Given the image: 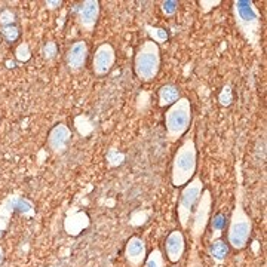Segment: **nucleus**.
<instances>
[{"mask_svg": "<svg viewBox=\"0 0 267 267\" xmlns=\"http://www.w3.org/2000/svg\"><path fill=\"white\" fill-rule=\"evenodd\" d=\"M6 64H7V67H9V68H10V67H15V62H13V61H7Z\"/></svg>", "mask_w": 267, "mask_h": 267, "instance_id": "nucleus-31", "label": "nucleus"}, {"mask_svg": "<svg viewBox=\"0 0 267 267\" xmlns=\"http://www.w3.org/2000/svg\"><path fill=\"white\" fill-rule=\"evenodd\" d=\"M165 251L166 257L171 263H178L186 251V239L183 232L180 230H172L165 241Z\"/></svg>", "mask_w": 267, "mask_h": 267, "instance_id": "nucleus-13", "label": "nucleus"}, {"mask_svg": "<svg viewBox=\"0 0 267 267\" xmlns=\"http://www.w3.org/2000/svg\"><path fill=\"white\" fill-rule=\"evenodd\" d=\"M178 6H180V3L175 1V0H163V1L160 3V9H162V12H163L166 16H172V15L177 12Z\"/></svg>", "mask_w": 267, "mask_h": 267, "instance_id": "nucleus-27", "label": "nucleus"}, {"mask_svg": "<svg viewBox=\"0 0 267 267\" xmlns=\"http://www.w3.org/2000/svg\"><path fill=\"white\" fill-rule=\"evenodd\" d=\"M202 192H204V183H202L201 177H198V175H195L183 187L180 201H178V208H177L178 220H180V224L183 229H189L192 214L195 211V207H196Z\"/></svg>", "mask_w": 267, "mask_h": 267, "instance_id": "nucleus-6", "label": "nucleus"}, {"mask_svg": "<svg viewBox=\"0 0 267 267\" xmlns=\"http://www.w3.org/2000/svg\"><path fill=\"white\" fill-rule=\"evenodd\" d=\"M211 208H213V196L211 192L204 189L195 211L192 214V236L195 241H199L202 238V235L207 230V226L210 223V217H211Z\"/></svg>", "mask_w": 267, "mask_h": 267, "instance_id": "nucleus-7", "label": "nucleus"}, {"mask_svg": "<svg viewBox=\"0 0 267 267\" xmlns=\"http://www.w3.org/2000/svg\"><path fill=\"white\" fill-rule=\"evenodd\" d=\"M251 232H253V221L250 215L245 213L244 187L239 181L236 187V204H235L232 217L229 220V229H227V241L230 247L236 251L247 248L251 238Z\"/></svg>", "mask_w": 267, "mask_h": 267, "instance_id": "nucleus-2", "label": "nucleus"}, {"mask_svg": "<svg viewBox=\"0 0 267 267\" xmlns=\"http://www.w3.org/2000/svg\"><path fill=\"white\" fill-rule=\"evenodd\" d=\"M0 33L3 36V39L9 43L15 42L19 37V28L16 25H7V27H1Z\"/></svg>", "mask_w": 267, "mask_h": 267, "instance_id": "nucleus-23", "label": "nucleus"}, {"mask_svg": "<svg viewBox=\"0 0 267 267\" xmlns=\"http://www.w3.org/2000/svg\"><path fill=\"white\" fill-rule=\"evenodd\" d=\"M15 58L21 62H25L31 58V51H30V46L27 42H22L16 46L15 49Z\"/></svg>", "mask_w": 267, "mask_h": 267, "instance_id": "nucleus-22", "label": "nucleus"}, {"mask_svg": "<svg viewBox=\"0 0 267 267\" xmlns=\"http://www.w3.org/2000/svg\"><path fill=\"white\" fill-rule=\"evenodd\" d=\"M144 267H165L163 254L159 248H155L153 251H150V254H147L144 260Z\"/></svg>", "mask_w": 267, "mask_h": 267, "instance_id": "nucleus-21", "label": "nucleus"}, {"mask_svg": "<svg viewBox=\"0 0 267 267\" xmlns=\"http://www.w3.org/2000/svg\"><path fill=\"white\" fill-rule=\"evenodd\" d=\"M15 213H19L21 215L24 217H34L36 215V210H34V204L30 201V199H25V198H18L16 199V205H15Z\"/></svg>", "mask_w": 267, "mask_h": 267, "instance_id": "nucleus-19", "label": "nucleus"}, {"mask_svg": "<svg viewBox=\"0 0 267 267\" xmlns=\"http://www.w3.org/2000/svg\"><path fill=\"white\" fill-rule=\"evenodd\" d=\"M198 169V149L193 135L187 137L180 149L175 152L172 160L171 181L174 187H184L195 175Z\"/></svg>", "mask_w": 267, "mask_h": 267, "instance_id": "nucleus-3", "label": "nucleus"}, {"mask_svg": "<svg viewBox=\"0 0 267 267\" xmlns=\"http://www.w3.org/2000/svg\"><path fill=\"white\" fill-rule=\"evenodd\" d=\"M218 101H220V104L224 106V107H229V106L232 104V101H233V92H232L230 85H226V86L221 89V92H220V95H218Z\"/></svg>", "mask_w": 267, "mask_h": 267, "instance_id": "nucleus-26", "label": "nucleus"}, {"mask_svg": "<svg viewBox=\"0 0 267 267\" xmlns=\"http://www.w3.org/2000/svg\"><path fill=\"white\" fill-rule=\"evenodd\" d=\"M74 13H76L79 25L85 31L92 33L97 25L98 16H100V1L98 0H85L74 7Z\"/></svg>", "mask_w": 267, "mask_h": 267, "instance_id": "nucleus-9", "label": "nucleus"}, {"mask_svg": "<svg viewBox=\"0 0 267 267\" xmlns=\"http://www.w3.org/2000/svg\"><path fill=\"white\" fill-rule=\"evenodd\" d=\"M144 28H146V31H147V34H149V37H150V40L155 42L156 45L165 43V42L168 40V37H169V36H168V31H166L165 28H162V27H155V25L146 24Z\"/></svg>", "mask_w": 267, "mask_h": 267, "instance_id": "nucleus-18", "label": "nucleus"}, {"mask_svg": "<svg viewBox=\"0 0 267 267\" xmlns=\"http://www.w3.org/2000/svg\"><path fill=\"white\" fill-rule=\"evenodd\" d=\"M226 223H227V217H226V214H223V213H218V214H215V215L211 218V229H213V238H214V241L221 236V232L226 229Z\"/></svg>", "mask_w": 267, "mask_h": 267, "instance_id": "nucleus-20", "label": "nucleus"}, {"mask_svg": "<svg viewBox=\"0 0 267 267\" xmlns=\"http://www.w3.org/2000/svg\"><path fill=\"white\" fill-rule=\"evenodd\" d=\"M70 141H71V131L64 123L55 125L48 135V146L55 155H62L68 149Z\"/></svg>", "mask_w": 267, "mask_h": 267, "instance_id": "nucleus-10", "label": "nucleus"}, {"mask_svg": "<svg viewBox=\"0 0 267 267\" xmlns=\"http://www.w3.org/2000/svg\"><path fill=\"white\" fill-rule=\"evenodd\" d=\"M180 98V89L172 83H166L159 89V107H171Z\"/></svg>", "mask_w": 267, "mask_h": 267, "instance_id": "nucleus-16", "label": "nucleus"}, {"mask_svg": "<svg viewBox=\"0 0 267 267\" xmlns=\"http://www.w3.org/2000/svg\"><path fill=\"white\" fill-rule=\"evenodd\" d=\"M1 238H3V232L0 230V239H1Z\"/></svg>", "mask_w": 267, "mask_h": 267, "instance_id": "nucleus-32", "label": "nucleus"}, {"mask_svg": "<svg viewBox=\"0 0 267 267\" xmlns=\"http://www.w3.org/2000/svg\"><path fill=\"white\" fill-rule=\"evenodd\" d=\"M16 21V15L13 10L10 9H3L0 12V25L1 27H7V25H15Z\"/></svg>", "mask_w": 267, "mask_h": 267, "instance_id": "nucleus-24", "label": "nucleus"}, {"mask_svg": "<svg viewBox=\"0 0 267 267\" xmlns=\"http://www.w3.org/2000/svg\"><path fill=\"white\" fill-rule=\"evenodd\" d=\"M3 260H4V251H3V248L0 247V265L3 263Z\"/></svg>", "mask_w": 267, "mask_h": 267, "instance_id": "nucleus-30", "label": "nucleus"}, {"mask_svg": "<svg viewBox=\"0 0 267 267\" xmlns=\"http://www.w3.org/2000/svg\"><path fill=\"white\" fill-rule=\"evenodd\" d=\"M91 224V218L85 211L73 208L68 211L65 220H64V230L70 236H79L82 232H85Z\"/></svg>", "mask_w": 267, "mask_h": 267, "instance_id": "nucleus-11", "label": "nucleus"}, {"mask_svg": "<svg viewBox=\"0 0 267 267\" xmlns=\"http://www.w3.org/2000/svg\"><path fill=\"white\" fill-rule=\"evenodd\" d=\"M116 61V51L110 43H101L92 58V71L95 76L103 77L110 73Z\"/></svg>", "mask_w": 267, "mask_h": 267, "instance_id": "nucleus-8", "label": "nucleus"}, {"mask_svg": "<svg viewBox=\"0 0 267 267\" xmlns=\"http://www.w3.org/2000/svg\"><path fill=\"white\" fill-rule=\"evenodd\" d=\"M147 257V247L144 239L138 236L129 238L125 247V259L131 267H140Z\"/></svg>", "mask_w": 267, "mask_h": 267, "instance_id": "nucleus-12", "label": "nucleus"}, {"mask_svg": "<svg viewBox=\"0 0 267 267\" xmlns=\"http://www.w3.org/2000/svg\"><path fill=\"white\" fill-rule=\"evenodd\" d=\"M232 9L239 33L253 46V49L262 52V13L256 3L253 0H235Z\"/></svg>", "mask_w": 267, "mask_h": 267, "instance_id": "nucleus-1", "label": "nucleus"}, {"mask_svg": "<svg viewBox=\"0 0 267 267\" xmlns=\"http://www.w3.org/2000/svg\"><path fill=\"white\" fill-rule=\"evenodd\" d=\"M19 196L18 195H9L6 196V199H3V202L0 204V230L4 233V230L9 227L12 214L15 213V205H16V199Z\"/></svg>", "mask_w": 267, "mask_h": 267, "instance_id": "nucleus-15", "label": "nucleus"}, {"mask_svg": "<svg viewBox=\"0 0 267 267\" xmlns=\"http://www.w3.org/2000/svg\"><path fill=\"white\" fill-rule=\"evenodd\" d=\"M221 1L220 0H210V1H207V0H202V1H199V4H201V7H202V12L204 13H208L213 7H215V6H218Z\"/></svg>", "mask_w": 267, "mask_h": 267, "instance_id": "nucleus-28", "label": "nucleus"}, {"mask_svg": "<svg viewBox=\"0 0 267 267\" xmlns=\"http://www.w3.org/2000/svg\"><path fill=\"white\" fill-rule=\"evenodd\" d=\"M208 254L211 256V259L215 263L221 265L226 260V257L229 256V245L221 239H215L211 242V245L208 248Z\"/></svg>", "mask_w": 267, "mask_h": 267, "instance_id": "nucleus-17", "label": "nucleus"}, {"mask_svg": "<svg viewBox=\"0 0 267 267\" xmlns=\"http://www.w3.org/2000/svg\"><path fill=\"white\" fill-rule=\"evenodd\" d=\"M45 4H46V7L48 9H56L58 6H61L62 4V1L61 0H53V1H45Z\"/></svg>", "mask_w": 267, "mask_h": 267, "instance_id": "nucleus-29", "label": "nucleus"}, {"mask_svg": "<svg viewBox=\"0 0 267 267\" xmlns=\"http://www.w3.org/2000/svg\"><path fill=\"white\" fill-rule=\"evenodd\" d=\"M86 58H88V45L85 40H77L74 42L68 51H67V55H65V61H67V65L71 71H79L80 68L85 67V62H86Z\"/></svg>", "mask_w": 267, "mask_h": 267, "instance_id": "nucleus-14", "label": "nucleus"}, {"mask_svg": "<svg viewBox=\"0 0 267 267\" xmlns=\"http://www.w3.org/2000/svg\"><path fill=\"white\" fill-rule=\"evenodd\" d=\"M192 123V104L189 98H180L175 104L166 108L165 129L169 143L178 141L190 128Z\"/></svg>", "mask_w": 267, "mask_h": 267, "instance_id": "nucleus-4", "label": "nucleus"}, {"mask_svg": "<svg viewBox=\"0 0 267 267\" xmlns=\"http://www.w3.org/2000/svg\"><path fill=\"white\" fill-rule=\"evenodd\" d=\"M134 70L141 82H152L160 70V48L155 42L144 40L135 53Z\"/></svg>", "mask_w": 267, "mask_h": 267, "instance_id": "nucleus-5", "label": "nucleus"}, {"mask_svg": "<svg viewBox=\"0 0 267 267\" xmlns=\"http://www.w3.org/2000/svg\"><path fill=\"white\" fill-rule=\"evenodd\" d=\"M42 53H43V58H45V59H48V61L53 59V58L56 56V53H58L56 43L52 42V40H51V42H46L45 46L42 48Z\"/></svg>", "mask_w": 267, "mask_h": 267, "instance_id": "nucleus-25", "label": "nucleus"}]
</instances>
